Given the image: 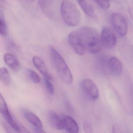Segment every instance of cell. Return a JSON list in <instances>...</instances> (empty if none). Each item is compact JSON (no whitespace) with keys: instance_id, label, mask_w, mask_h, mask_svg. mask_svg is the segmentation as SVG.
Listing matches in <instances>:
<instances>
[{"instance_id":"cell-1","label":"cell","mask_w":133,"mask_h":133,"mask_svg":"<svg viewBox=\"0 0 133 133\" xmlns=\"http://www.w3.org/2000/svg\"><path fill=\"white\" fill-rule=\"evenodd\" d=\"M70 46L79 55L98 52L101 49L98 31L91 27H82L70 33L68 38Z\"/></svg>"},{"instance_id":"cell-2","label":"cell","mask_w":133,"mask_h":133,"mask_svg":"<svg viewBox=\"0 0 133 133\" xmlns=\"http://www.w3.org/2000/svg\"><path fill=\"white\" fill-rule=\"evenodd\" d=\"M49 51L51 59L60 78L65 84H71L73 76L64 59L53 46H50Z\"/></svg>"},{"instance_id":"cell-3","label":"cell","mask_w":133,"mask_h":133,"mask_svg":"<svg viewBox=\"0 0 133 133\" xmlns=\"http://www.w3.org/2000/svg\"><path fill=\"white\" fill-rule=\"evenodd\" d=\"M61 16L67 25L75 27L79 24L81 15L76 5L70 1H64L61 6Z\"/></svg>"},{"instance_id":"cell-4","label":"cell","mask_w":133,"mask_h":133,"mask_svg":"<svg viewBox=\"0 0 133 133\" xmlns=\"http://www.w3.org/2000/svg\"><path fill=\"white\" fill-rule=\"evenodd\" d=\"M81 87L84 95L90 100L95 101L98 98L99 94L98 87L91 79H83L81 82Z\"/></svg>"},{"instance_id":"cell-5","label":"cell","mask_w":133,"mask_h":133,"mask_svg":"<svg viewBox=\"0 0 133 133\" xmlns=\"http://www.w3.org/2000/svg\"><path fill=\"white\" fill-rule=\"evenodd\" d=\"M111 23L114 28L121 36H124L127 32L128 24L126 18L121 14L114 13L111 16Z\"/></svg>"},{"instance_id":"cell-6","label":"cell","mask_w":133,"mask_h":133,"mask_svg":"<svg viewBox=\"0 0 133 133\" xmlns=\"http://www.w3.org/2000/svg\"><path fill=\"white\" fill-rule=\"evenodd\" d=\"M101 44L107 49H111L115 46L117 42V37L112 29L109 27L103 28L100 36Z\"/></svg>"},{"instance_id":"cell-7","label":"cell","mask_w":133,"mask_h":133,"mask_svg":"<svg viewBox=\"0 0 133 133\" xmlns=\"http://www.w3.org/2000/svg\"><path fill=\"white\" fill-rule=\"evenodd\" d=\"M48 118L51 126L57 130H62L64 128L62 117L60 116L56 112L50 111L48 113Z\"/></svg>"},{"instance_id":"cell-8","label":"cell","mask_w":133,"mask_h":133,"mask_svg":"<svg viewBox=\"0 0 133 133\" xmlns=\"http://www.w3.org/2000/svg\"><path fill=\"white\" fill-rule=\"evenodd\" d=\"M32 62L35 66L43 75L44 78L52 80V76L49 73L46 65L40 57L38 56H34L32 58Z\"/></svg>"},{"instance_id":"cell-9","label":"cell","mask_w":133,"mask_h":133,"mask_svg":"<svg viewBox=\"0 0 133 133\" xmlns=\"http://www.w3.org/2000/svg\"><path fill=\"white\" fill-rule=\"evenodd\" d=\"M63 123L64 128L70 133H77L79 127L77 122L72 117L68 116L62 117Z\"/></svg>"},{"instance_id":"cell-10","label":"cell","mask_w":133,"mask_h":133,"mask_svg":"<svg viewBox=\"0 0 133 133\" xmlns=\"http://www.w3.org/2000/svg\"><path fill=\"white\" fill-rule=\"evenodd\" d=\"M108 66L110 71L114 75H120L123 71V65L117 57H111L108 62Z\"/></svg>"},{"instance_id":"cell-11","label":"cell","mask_w":133,"mask_h":133,"mask_svg":"<svg viewBox=\"0 0 133 133\" xmlns=\"http://www.w3.org/2000/svg\"><path fill=\"white\" fill-rule=\"evenodd\" d=\"M4 61L6 64L14 71H17L20 68V64L17 58L10 54H6L4 55Z\"/></svg>"},{"instance_id":"cell-12","label":"cell","mask_w":133,"mask_h":133,"mask_svg":"<svg viewBox=\"0 0 133 133\" xmlns=\"http://www.w3.org/2000/svg\"><path fill=\"white\" fill-rule=\"evenodd\" d=\"M23 114L25 118L32 124L35 128H43L41 120L35 114L27 110H24Z\"/></svg>"},{"instance_id":"cell-13","label":"cell","mask_w":133,"mask_h":133,"mask_svg":"<svg viewBox=\"0 0 133 133\" xmlns=\"http://www.w3.org/2000/svg\"><path fill=\"white\" fill-rule=\"evenodd\" d=\"M78 4L84 12L90 17L95 16V9L93 4L88 1H78Z\"/></svg>"},{"instance_id":"cell-14","label":"cell","mask_w":133,"mask_h":133,"mask_svg":"<svg viewBox=\"0 0 133 133\" xmlns=\"http://www.w3.org/2000/svg\"><path fill=\"white\" fill-rule=\"evenodd\" d=\"M39 4L43 12L50 18L54 16V10L53 9L52 1H40Z\"/></svg>"},{"instance_id":"cell-15","label":"cell","mask_w":133,"mask_h":133,"mask_svg":"<svg viewBox=\"0 0 133 133\" xmlns=\"http://www.w3.org/2000/svg\"><path fill=\"white\" fill-rule=\"evenodd\" d=\"M3 115L10 126L17 133L19 131L20 123H17L14 119L9 110L4 114Z\"/></svg>"},{"instance_id":"cell-16","label":"cell","mask_w":133,"mask_h":133,"mask_svg":"<svg viewBox=\"0 0 133 133\" xmlns=\"http://www.w3.org/2000/svg\"><path fill=\"white\" fill-rule=\"evenodd\" d=\"M0 81L6 85H9L10 84V75L8 70L5 68H0Z\"/></svg>"},{"instance_id":"cell-17","label":"cell","mask_w":133,"mask_h":133,"mask_svg":"<svg viewBox=\"0 0 133 133\" xmlns=\"http://www.w3.org/2000/svg\"><path fill=\"white\" fill-rule=\"evenodd\" d=\"M27 72L32 81L35 84H38L41 81L40 77L33 70L28 69Z\"/></svg>"},{"instance_id":"cell-18","label":"cell","mask_w":133,"mask_h":133,"mask_svg":"<svg viewBox=\"0 0 133 133\" xmlns=\"http://www.w3.org/2000/svg\"><path fill=\"white\" fill-rule=\"evenodd\" d=\"M8 110H9V109L6 101L3 96L0 92V112L3 115Z\"/></svg>"},{"instance_id":"cell-19","label":"cell","mask_w":133,"mask_h":133,"mask_svg":"<svg viewBox=\"0 0 133 133\" xmlns=\"http://www.w3.org/2000/svg\"><path fill=\"white\" fill-rule=\"evenodd\" d=\"M51 79L44 78V82L46 88L48 92L50 95H52L54 92V88L52 83L51 82Z\"/></svg>"},{"instance_id":"cell-20","label":"cell","mask_w":133,"mask_h":133,"mask_svg":"<svg viewBox=\"0 0 133 133\" xmlns=\"http://www.w3.org/2000/svg\"><path fill=\"white\" fill-rule=\"evenodd\" d=\"M95 2L103 10L108 9L110 6V3L108 1H95Z\"/></svg>"},{"instance_id":"cell-21","label":"cell","mask_w":133,"mask_h":133,"mask_svg":"<svg viewBox=\"0 0 133 133\" xmlns=\"http://www.w3.org/2000/svg\"><path fill=\"white\" fill-rule=\"evenodd\" d=\"M7 33V28L5 22L0 17V35L5 36Z\"/></svg>"},{"instance_id":"cell-22","label":"cell","mask_w":133,"mask_h":133,"mask_svg":"<svg viewBox=\"0 0 133 133\" xmlns=\"http://www.w3.org/2000/svg\"><path fill=\"white\" fill-rule=\"evenodd\" d=\"M84 129L85 133H93L92 127L89 123L86 122L84 123Z\"/></svg>"},{"instance_id":"cell-23","label":"cell","mask_w":133,"mask_h":133,"mask_svg":"<svg viewBox=\"0 0 133 133\" xmlns=\"http://www.w3.org/2000/svg\"><path fill=\"white\" fill-rule=\"evenodd\" d=\"M112 133H123V131L120 126L115 124L113 126Z\"/></svg>"},{"instance_id":"cell-24","label":"cell","mask_w":133,"mask_h":133,"mask_svg":"<svg viewBox=\"0 0 133 133\" xmlns=\"http://www.w3.org/2000/svg\"><path fill=\"white\" fill-rule=\"evenodd\" d=\"M17 133H31L30 131L24 126L20 124L19 125V130Z\"/></svg>"},{"instance_id":"cell-25","label":"cell","mask_w":133,"mask_h":133,"mask_svg":"<svg viewBox=\"0 0 133 133\" xmlns=\"http://www.w3.org/2000/svg\"><path fill=\"white\" fill-rule=\"evenodd\" d=\"M34 130L35 133H46L45 131L43 130L42 128H36L35 127Z\"/></svg>"}]
</instances>
